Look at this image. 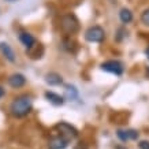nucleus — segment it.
<instances>
[{"label":"nucleus","instance_id":"9b49d317","mask_svg":"<svg viewBox=\"0 0 149 149\" xmlns=\"http://www.w3.org/2000/svg\"><path fill=\"white\" fill-rule=\"evenodd\" d=\"M45 82L48 85L58 86V85H62V84H63V78H62V75L58 74V72H48V74H45Z\"/></svg>","mask_w":149,"mask_h":149},{"label":"nucleus","instance_id":"6e6552de","mask_svg":"<svg viewBox=\"0 0 149 149\" xmlns=\"http://www.w3.org/2000/svg\"><path fill=\"white\" fill-rule=\"evenodd\" d=\"M68 145V140H66L64 137L55 136L49 140V149H66Z\"/></svg>","mask_w":149,"mask_h":149},{"label":"nucleus","instance_id":"f03ea898","mask_svg":"<svg viewBox=\"0 0 149 149\" xmlns=\"http://www.w3.org/2000/svg\"><path fill=\"white\" fill-rule=\"evenodd\" d=\"M60 27H62V30L64 33H67V34H74L75 32H78V29H79V22H78V19L71 15V14H67V15H63L62 18H60Z\"/></svg>","mask_w":149,"mask_h":149},{"label":"nucleus","instance_id":"0eeeda50","mask_svg":"<svg viewBox=\"0 0 149 149\" xmlns=\"http://www.w3.org/2000/svg\"><path fill=\"white\" fill-rule=\"evenodd\" d=\"M26 84V77L21 74V72H14L8 77V85L14 89H18V88H22L23 85Z\"/></svg>","mask_w":149,"mask_h":149},{"label":"nucleus","instance_id":"f3484780","mask_svg":"<svg viewBox=\"0 0 149 149\" xmlns=\"http://www.w3.org/2000/svg\"><path fill=\"white\" fill-rule=\"evenodd\" d=\"M3 96H4V89H3V88L0 86V99H1Z\"/></svg>","mask_w":149,"mask_h":149},{"label":"nucleus","instance_id":"39448f33","mask_svg":"<svg viewBox=\"0 0 149 149\" xmlns=\"http://www.w3.org/2000/svg\"><path fill=\"white\" fill-rule=\"evenodd\" d=\"M101 70L105 72H111V74H115V75H122L123 71H125V67H123V63L119 62V60H107L101 63Z\"/></svg>","mask_w":149,"mask_h":149},{"label":"nucleus","instance_id":"7ed1b4c3","mask_svg":"<svg viewBox=\"0 0 149 149\" xmlns=\"http://www.w3.org/2000/svg\"><path fill=\"white\" fill-rule=\"evenodd\" d=\"M105 38V32L100 26H91L85 32V40L89 42H101Z\"/></svg>","mask_w":149,"mask_h":149},{"label":"nucleus","instance_id":"4468645a","mask_svg":"<svg viewBox=\"0 0 149 149\" xmlns=\"http://www.w3.org/2000/svg\"><path fill=\"white\" fill-rule=\"evenodd\" d=\"M64 97H66L67 100H75L78 97L77 89L71 85H67L66 86V91H64Z\"/></svg>","mask_w":149,"mask_h":149},{"label":"nucleus","instance_id":"6ab92c4d","mask_svg":"<svg viewBox=\"0 0 149 149\" xmlns=\"http://www.w3.org/2000/svg\"><path fill=\"white\" fill-rule=\"evenodd\" d=\"M7 1H15V0H7Z\"/></svg>","mask_w":149,"mask_h":149},{"label":"nucleus","instance_id":"f8f14e48","mask_svg":"<svg viewBox=\"0 0 149 149\" xmlns=\"http://www.w3.org/2000/svg\"><path fill=\"white\" fill-rule=\"evenodd\" d=\"M45 99L54 105H63L64 104V97L58 95V93H55V92H49V91L45 92Z\"/></svg>","mask_w":149,"mask_h":149},{"label":"nucleus","instance_id":"ddd939ff","mask_svg":"<svg viewBox=\"0 0 149 149\" xmlns=\"http://www.w3.org/2000/svg\"><path fill=\"white\" fill-rule=\"evenodd\" d=\"M119 18L123 23H130L133 21V13L129 8H122L119 13Z\"/></svg>","mask_w":149,"mask_h":149},{"label":"nucleus","instance_id":"9d476101","mask_svg":"<svg viewBox=\"0 0 149 149\" xmlns=\"http://www.w3.org/2000/svg\"><path fill=\"white\" fill-rule=\"evenodd\" d=\"M19 41H21L23 45L26 47L27 49L33 48V47H34V44H36L34 37H33L30 33H27V32H21V33H19Z\"/></svg>","mask_w":149,"mask_h":149},{"label":"nucleus","instance_id":"423d86ee","mask_svg":"<svg viewBox=\"0 0 149 149\" xmlns=\"http://www.w3.org/2000/svg\"><path fill=\"white\" fill-rule=\"evenodd\" d=\"M116 136L120 141L127 142V141H131V140H137L138 138V131L133 130V129H119L116 131Z\"/></svg>","mask_w":149,"mask_h":149},{"label":"nucleus","instance_id":"20e7f679","mask_svg":"<svg viewBox=\"0 0 149 149\" xmlns=\"http://www.w3.org/2000/svg\"><path fill=\"white\" fill-rule=\"evenodd\" d=\"M56 129H58L59 134L62 137H64L66 140H74L78 137V130L74 126H71L70 123L67 122H60L56 125Z\"/></svg>","mask_w":149,"mask_h":149},{"label":"nucleus","instance_id":"1a4fd4ad","mask_svg":"<svg viewBox=\"0 0 149 149\" xmlns=\"http://www.w3.org/2000/svg\"><path fill=\"white\" fill-rule=\"evenodd\" d=\"M0 52H1V55H3L8 62H11V63L15 62V54H14L13 48L10 47V44H7V42H4V41H1V42H0Z\"/></svg>","mask_w":149,"mask_h":149},{"label":"nucleus","instance_id":"dca6fc26","mask_svg":"<svg viewBox=\"0 0 149 149\" xmlns=\"http://www.w3.org/2000/svg\"><path fill=\"white\" fill-rule=\"evenodd\" d=\"M138 146H140V149H149V141H141Z\"/></svg>","mask_w":149,"mask_h":149},{"label":"nucleus","instance_id":"2eb2a0df","mask_svg":"<svg viewBox=\"0 0 149 149\" xmlns=\"http://www.w3.org/2000/svg\"><path fill=\"white\" fill-rule=\"evenodd\" d=\"M141 22L144 23L145 26H149V8L142 11V14H141Z\"/></svg>","mask_w":149,"mask_h":149},{"label":"nucleus","instance_id":"f257e3e1","mask_svg":"<svg viewBox=\"0 0 149 149\" xmlns=\"http://www.w3.org/2000/svg\"><path fill=\"white\" fill-rule=\"evenodd\" d=\"M32 107H33L32 99L27 95H22L14 99V101L10 105V111H11V113L14 116L23 118L32 111Z\"/></svg>","mask_w":149,"mask_h":149},{"label":"nucleus","instance_id":"a211bd4d","mask_svg":"<svg viewBox=\"0 0 149 149\" xmlns=\"http://www.w3.org/2000/svg\"><path fill=\"white\" fill-rule=\"evenodd\" d=\"M145 55H146V58L149 59V47L146 48V49H145Z\"/></svg>","mask_w":149,"mask_h":149}]
</instances>
